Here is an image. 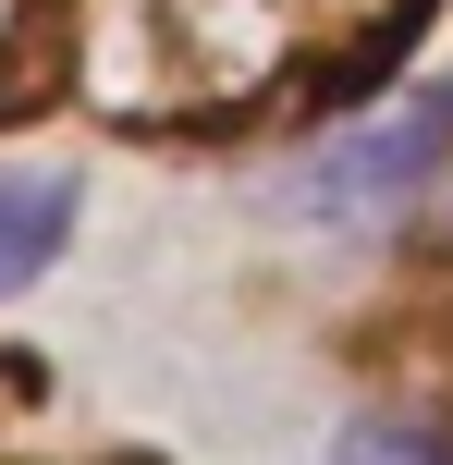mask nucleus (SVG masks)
<instances>
[{
    "mask_svg": "<svg viewBox=\"0 0 453 465\" xmlns=\"http://www.w3.org/2000/svg\"><path fill=\"white\" fill-rule=\"evenodd\" d=\"M453 172V86H417L392 111H356L331 147L294 160V209L307 221H392Z\"/></svg>",
    "mask_w": 453,
    "mask_h": 465,
    "instance_id": "1",
    "label": "nucleus"
},
{
    "mask_svg": "<svg viewBox=\"0 0 453 465\" xmlns=\"http://www.w3.org/2000/svg\"><path fill=\"white\" fill-rule=\"evenodd\" d=\"M62 245H74V184H62V172H13V160H0V294H25Z\"/></svg>",
    "mask_w": 453,
    "mask_h": 465,
    "instance_id": "2",
    "label": "nucleus"
},
{
    "mask_svg": "<svg viewBox=\"0 0 453 465\" xmlns=\"http://www.w3.org/2000/svg\"><path fill=\"white\" fill-rule=\"evenodd\" d=\"M331 465H453L429 429H343V453Z\"/></svg>",
    "mask_w": 453,
    "mask_h": 465,
    "instance_id": "3",
    "label": "nucleus"
}]
</instances>
